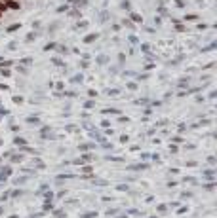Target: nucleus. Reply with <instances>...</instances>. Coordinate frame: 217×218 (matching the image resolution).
Instances as JSON below:
<instances>
[{
  "instance_id": "nucleus-1",
  "label": "nucleus",
  "mask_w": 217,
  "mask_h": 218,
  "mask_svg": "<svg viewBox=\"0 0 217 218\" xmlns=\"http://www.w3.org/2000/svg\"><path fill=\"white\" fill-rule=\"evenodd\" d=\"M8 6H10V8H13V10H17V8H19V4H17V2H13V0H8Z\"/></svg>"
},
{
  "instance_id": "nucleus-2",
  "label": "nucleus",
  "mask_w": 217,
  "mask_h": 218,
  "mask_svg": "<svg viewBox=\"0 0 217 218\" xmlns=\"http://www.w3.org/2000/svg\"><path fill=\"white\" fill-rule=\"evenodd\" d=\"M0 10H6V4H2V2H0Z\"/></svg>"
}]
</instances>
